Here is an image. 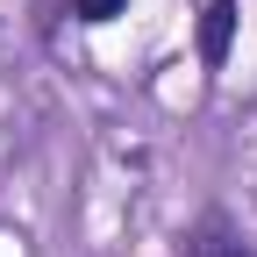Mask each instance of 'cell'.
<instances>
[{
    "label": "cell",
    "mask_w": 257,
    "mask_h": 257,
    "mask_svg": "<svg viewBox=\"0 0 257 257\" xmlns=\"http://www.w3.org/2000/svg\"><path fill=\"white\" fill-rule=\"evenodd\" d=\"M236 43V0H207L200 8V64H229Z\"/></svg>",
    "instance_id": "1"
},
{
    "label": "cell",
    "mask_w": 257,
    "mask_h": 257,
    "mask_svg": "<svg viewBox=\"0 0 257 257\" xmlns=\"http://www.w3.org/2000/svg\"><path fill=\"white\" fill-rule=\"evenodd\" d=\"M72 15L100 29V22H114V15H128V0H72Z\"/></svg>",
    "instance_id": "3"
},
{
    "label": "cell",
    "mask_w": 257,
    "mask_h": 257,
    "mask_svg": "<svg viewBox=\"0 0 257 257\" xmlns=\"http://www.w3.org/2000/svg\"><path fill=\"white\" fill-rule=\"evenodd\" d=\"M186 257H250V250L229 236V221H200V229H193V243H186Z\"/></svg>",
    "instance_id": "2"
}]
</instances>
